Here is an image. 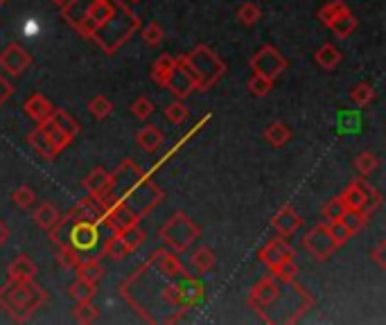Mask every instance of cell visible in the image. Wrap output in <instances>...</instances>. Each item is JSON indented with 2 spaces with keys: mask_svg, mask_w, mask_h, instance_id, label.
Returning a JSON list of instances; mask_svg holds the SVG:
<instances>
[{
  "mask_svg": "<svg viewBox=\"0 0 386 325\" xmlns=\"http://www.w3.org/2000/svg\"><path fill=\"white\" fill-rule=\"evenodd\" d=\"M138 30H141V16L134 14L122 0H115L113 14L95 30L91 41L98 43L104 54H115Z\"/></svg>",
  "mask_w": 386,
  "mask_h": 325,
  "instance_id": "cell-3",
  "label": "cell"
},
{
  "mask_svg": "<svg viewBox=\"0 0 386 325\" xmlns=\"http://www.w3.org/2000/svg\"><path fill=\"white\" fill-rule=\"evenodd\" d=\"M330 30H332V34L339 37V39L350 37L352 32L357 30V18H355V14H352L350 9H346V12H341V14L330 23Z\"/></svg>",
  "mask_w": 386,
  "mask_h": 325,
  "instance_id": "cell-29",
  "label": "cell"
},
{
  "mask_svg": "<svg viewBox=\"0 0 386 325\" xmlns=\"http://www.w3.org/2000/svg\"><path fill=\"white\" fill-rule=\"evenodd\" d=\"M378 167H380V158L371 154V151H361V154L355 156V170L361 177H371Z\"/></svg>",
  "mask_w": 386,
  "mask_h": 325,
  "instance_id": "cell-44",
  "label": "cell"
},
{
  "mask_svg": "<svg viewBox=\"0 0 386 325\" xmlns=\"http://www.w3.org/2000/svg\"><path fill=\"white\" fill-rule=\"evenodd\" d=\"M37 274H39V269H37V265L32 262L27 255L14 257L12 262H9V267H7L9 280H34Z\"/></svg>",
  "mask_w": 386,
  "mask_h": 325,
  "instance_id": "cell-23",
  "label": "cell"
},
{
  "mask_svg": "<svg viewBox=\"0 0 386 325\" xmlns=\"http://www.w3.org/2000/svg\"><path fill=\"white\" fill-rule=\"evenodd\" d=\"M75 274H77V278H84V280H89V283L98 285L100 280L104 278V267H102V262L98 257L79 260L77 267H75Z\"/></svg>",
  "mask_w": 386,
  "mask_h": 325,
  "instance_id": "cell-26",
  "label": "cell"
},
{
  "mask_svg": "<svg viewBox=\"0 0 386 325\" xmlns=\"http://www.w3.org/2000/svg\"><path fill=\"white\" fill-rule=\"evenodd\" d=\"M371 260H373V262L378 265L380 269H386V240H380L378 244L373 246Z\"/></svg>",
  "mask_w": 386,
  "mask_h": 325,
  "instance_id": "cell-55",
  "label": "cell"
},
{
  "mask_svg": "<svg viewBox=\"0 0 386 325\" xmlns=\"http://www.w3.org/2000/svg\"><path fill=\"white\" fill-rule=\"evenodd\" d=\"M30 66H32V54L23 46H18V43H9V46L0 52V68L7 75H12V77L23 75Z\"/></svg>",
  "mask_w": 386,
  "mask_h": 325,
  "instance_id": "cell-10",
  "label": "cell"
},
{
  "mask_svg": "<svg viewBox=\"0 0 386 325\" xmlns=\"http://www.w3.org/2000/svg\"><path fill=\"white\" fill-rule=\"evenodd\" d=\"M285 257H294V248L287 244V237H283V235H278V237H274L271 242H266L260 248V253H257V260L264 262L269 269L281 262V260H285Z\"/></svg>",
  "mask_w": 386,
  "mask_h": 325,
  "instance_id": "cell-16",
  "label": "cell"
},
{
  "mask_svg": "<svg viewBox=\"0 0 386 325\" xmlns=\"http://www.w3.org/2000/svg\"><path fill=\"white\" fill-rule=\"evenodd\" d=\"M186 57H188L192 77L197 82V91L212 89V86L224 77V72H226V63L217 57V52L208 46H203V43L190 54H186Z\"/></svg>",
  "mask_w": 386,
  "mask_h": 325,
  "instance_id": "cell-4",
  "label": "cell"
},
{
  "mask_svg": "<svg viewBox=\"0 0 386 325\" xmlns=\"http://www.w3.org/2000/svg\"><path fill=\"white\" fill-rule=\"evenodd\" d=\"M350 100L357 106H368L375 100V89L368 82H359L355 89L350 91Z\"/></svg>",
  "mask_w": 386,
  "mask_h": 325,
  "instance_id": "cell-46",
  "label": "cell"
},
{
  "mask_svg": "<svg viewBox=\"0 0 386 325\" xmlns=\"http://www.w3.org/2000/svg\"><path fill=\"white\" fill-rule=\"evenodd\" d=\"M48 291L34 280H9L0 287V307H3L12 321L25 323L46 305Z\"/></svg>",
  "mask_w": 386,
  "mask_h": 325,
  "instance_id": "cell-2",
  "label": "cell"
},
{
  "mask_svg": "<svg viewBox=\"0 0 386 325\" xmlns=\"http://www.w3.org/2000/svg\"><path fill=\"white\" fill-rule=\"evenodd\" d=\"M66 215V219L70 224H77V222H93V224H102V205L98 199H93L91 194L89 197H82L77 203Z\"/></svg>",
  "mask_w": 386,
  "mask_h": 325,
  "instance_id": "cell-13",
  "label": "cell"
},
{
  "mask_svg": "<svg viewBox=\"0 0 386 325\" xmlns=\"http://www.w3.org/2000/svg\"><path fill=\"white\" fill-rule=\"evenodd\" d=\"M27 145L37 151V154L43 158V160H55L57 156H59V151L52 147V143H50V138L46 136V132H43L41 127H37L34 132H30V136H27Z\"/></svg>",
  "mask_w": 386,
  "mask_h": 325,
  "instance_id": "cell-22",
  "label": "cell"
},
{
  "mask_svg": "<svg viewBox=\"0 0 386 325\" xmlns=\"http://www.w3.org/2000/svg\"><path fill=\"white\" fill-rule=\"evenodd\" d=\"M12 201H14L16 208H23V210H27L30 205L37 201V194H34V190H32V188H27V186H20V188H16V190L12 192Z\"/></svg>",
  "mask_w": 386,
  "mask_h": 325,
  "instance_id": "cell-51",
  "label": "cell"
},
{
  "mask_svg": "<svg viewBox=\"0 0 386 325\" xmlns=\"http://www.w3.org/2000/svg\"><path fill=\"white\" fill-rule=\"evenodd\" d=\"M238 18H240V23H242V25L251 27V25H255L257 20L262 18V9L257 7L255 3H244V5L238 9Z\"/></svg>",
  "mask_w": 386,
  "mask_h": 325,
  "instance_id": "cell-48",
  "label": "cell"
},
{
  "mask_svg": "<svg viewBox=\"0 0 386 325\" xmlns=\"http://www.w3.org/2000/svg\"><path fill=\"white\" fill-rule=\"evenodd\" d=\"M102 255L120 262V260H124L127 255H131V251H129V246L124 244L120 233H113L111 237H106V242L102 244Z\"/></svg>",
  "mask_w": 386,
  "mask_h": 325,
  "instance_id": "cell-27",
  "label": "cell"
},
{
  "mask_svg": "<svg viewBox=\"0 0 386 325\" xmlns=\"http://www.w3.org/2000/svg\"><path fill=\"white\" fill-rule=\"evenodd\" d=\"M172 68H174V57H169V54H160V57L154 61V66H152V79L158 86H163Z\"/></svg>",
  "mask_w": 386,
  "mask_h": 325,
  "instance_id": "cell-39",
  "label": "cell"
},
{
  "mask_svg": "<svg viewBox=\"0 0 386 325\" xmlns=\"http://www.w3.org/2000/svg\"><path fill=\"white\" fill-rule=\"evenodd\" d=\"M93 3L95 0H66V3L61 5V18L66 20L72 30H77L84 23V18L89 16Z\"/></svg>",
  "mask_w": 386,
  "mask_h": 325,
  "instance_id": "cell-18",
  "label": "cell"
},
{
  "mask_svg": "<svg viewBox=\"0 0 386 325\" xmlns=\"http://www.w3.org/2000/svg\"><path fill=\"white\" fill-rule=\"evenodd\" d=\"M50 120L55 122L63 134H66L70 140L79 134V122L75 120V117L68 113V111H63V108H52V113H50Z\"/></svg>",
  "mask_w": 386,
  "mask_h": 325,
  "instance_id": "cell-30",
  "label": "cell"
},
{
  "mask_svg": "<svg viewBox=\"0 0 386 325\" xmlns=\"http://www.w3.org/2000/svg\"><path fill=\"white\" fill-rule=\"evenodd\" d=\"M72 319L79 325H91L100 319V312L91 300H77V305H75V310H72Z\"/></svg>",
  "mask_w": 386,
  "mask_h": 325,
  "instance_id": "cell-36",
  "label": "cell"
},
{
  "mask_svg": "<svg viewBox=\"0 0 386 325\" xmlns=\"http://www.w3.org/2000/svg\"><path fill=\"white\" fill-rule=\"evenodd\" d=\"M163 140H165L163 132H160V129L154 127V125H145L141 132L136 134L138 147H141L143 151H149V154H152V151H156V149H160Z\"/></svg>",
  "mask_w": 386,
  "mask_h": 325,
  "instance_id": "cell-24",
  "label": "cell"
},
{
  "mask_svg": "<svg viewBox=\"0 0 386 325\" xmlns=\"http://www.w3.org/2000/svg\"><path fill=\"white\" fill-rule=\"evenodd\" d=\"M89 111H91V115L95 117V120H106V117H109L111 111H113V104H111L109 97L95 95L93 100L89 102Z\"/></svg>",
  "mask_w": 386,
  "mask_h": 325,
  "instance_id": "cell-43",
  "label": "cell"
},
{
  "mask_svg": "<svg viewBox=\"0 0 386 325\" xmlns=\"http://www.w3.org/2000/svg\"><path fill=\"white\" fill-rule=\"evenodd\" d=\"M113 7H115V0H95L89 16L84 18V23L77 27L79 37L84 39H91L95 34V30H98L106 18L113 14Z\"/></svg>",
  "mask_w": 386,
  "mask_h": 325,
  "instance_id": "cell-12",
  "label": "cell"
},
{
  "mask_svg": "<svg viewBox=\"0 0 386 325\" xmlns=\"http://www.w3.org/2000/svg\"><path fill=\"white\" fill-rule=\"evenodd\" d=\"M328 231H330V235H332V240H335L339 246H341V244H346V242L350 240V237H352V233H350L341 222H330V224H328Z\"/></svg>",
  "mask_w": 386,
  "mask_h": 325,
  "instance_id": "cell-53",
  "label": "cell"
},
{
  "mask_svg": "<svg viewBox=\"0 0 386 325\" xmlns=\"http://www.w3.org/2000/svg\"><path fill=\"white\" fill-rule=\"evenodd\" d=\"M303 248L312 255L319 262H326V260L337 251L339 244L332 240V235L328 231V224L321 222L316 224L314 229H309L303 237Z\"/></svg>",
  "mask_w": 386,
  "mask_h": 325,
  "instance_id": "cell-8",
  "label": "cell"
},
{
  "mask_svg": "<svg viewBox=\"0 0 386 325\" xmlns=\"http://www.w3.org/2000/svg\"><path fill=\"white\" fill-rule=\"evenodd\" d=\"M199 226L190 219L186 212H174L169 219L158 229V237L169 251L184 253L192 246V242L199 237Z\"/></svg>",
  "mask_w": 386,
  "mask_h": 325,
  "instance_id": "cell-5",
  "label": "cell"
},
{
  "mask_svg": "<svg viewBox=\"0 0 386 325\" xmlns=\"http://www.w3.org/2000/svg\"><path fill=\"white\" fill-rule=\"evenodd\" d=\"M149 265H152L158 274H163L167 278H174V276H186V269L181 265V260L176 257L174 251H169V248H156L152 253V257L147 260Z\"/></svg>",
  "mask_w": 386,
  "mask_h": 325,
  "instance_id": "cell-15",
  "label": "cell"
},
{
  "mask_svg": "<svg viewBox=\"0 0 386 325\" xmlns=\"http://www.w3.org/2000/svg\"><path fill=\"white\" fill-rule=\"evenodd\" d=\"M109 192L141 219L165 199V192L158 188V183L131 158H124L113 172H109Z\"/></svg>",
  "mask_w": 386,
  "mask_h": 325,
  "instance_id": "cell-1",
  "label": "cell"
},
{
  "mask_svg": "<svg viewBox=\"0 0 386 325\" xmlns=\"http://www.w3.org/2000/svg\"><path fill=\"white\" fill-rule=\"evenodd\" d=\"M368 219H371V217L364 212V210H359V208H346V212H343V217H341L339 222L346 226V229L352 235H357L364 229V226L368 224Z\"/></svg>",
  "mask_w": 386,
  "mask_h": 325,
  "instance_id": "cell-33",
  "label": "cell"
},
{
  "mask_svg": "<svg viewBox=\"0 0 386 325\" xmlns=\"http://www.w3.org/2000/svg\"><path fill=\"white\" fill-rule=\"evenodd\" d=\"M68 291L75 300H93V296L98 294V285L89 283V280H84V278H75V283L70 285Z\"/></svg>",
  "mask_w": 386,
  "mask_h": 325,
  "instance_id": "cell-38",
  "label": "cell"
},
{
  "mask_svg": "<svg viewBox=\"0 0 386 325\" xmlns=\"http://www.w3.org/2000/svg\"><path fill=\"white\" fill-rule=\"evenodd\" d=\"M120 237L124 240V244L129 246V251H138L145 242H147V235H145V231L141 229V226H131V229H124L122 233H120Z\"/></svg>",
  "mask_w": 386,
  "mask_h": 325,
  "instance_id": "cell-45",
  "label": "cell"
},
{
  "mask_svg": "<svg viewBox=\"0 0 386 325\" xmlns=\"http://www.w3.org/2000/svg\"><path fill=\"white\" fill-rule=\"evenodd\" d=\"M100 242V229L93 222H77L70 229V244L77 251H91Z\"/></svg>",
  "mask_w": 386,
  "mask_h": 325,
  "instance_id": "cell-14",
  "label": "cell"
},
{
  "mask_svg": "<svg viewBox=\"0 0 386 325\" xmlns=\"http://www.w3.org/2000/svg\"><path fill=\"white\" fill-rule=\"evenodd\" d=\"M289 138H292V129L283 122H274L264 129V140L269 143L271 147H283L289 143Z\"/></svg>",
  "mask_w": 386,
  "mask_h": 325,
  "instance_id": "cell-32",
  "label": "cell"
},
{
  "mask_svg": "<svg viewBox=\"0 0 386 325\" xmlns=\"http://www.w3.org/2000/svg\"><path fill=\"white\" fill-rule=\"evenodd\" d=\"M9 235H12V231H9V226H7L3 219H0V246H3V244L9 240Z\"/></svg>",
  "mask_w": 386,
  "mask_h": 325,
  "instance_id": "cell-57",
  "label": "cell"
},
{
  "mask_svg": "<svg viewBox=\"0 0 386 325\" xmlns=\"http://www.w3.org/2000/svg\"><path fill=\"white\" fill-rule=\"evenodd\" d=\"M380 205H382V192L380 190H373L366 199H364V203H361V208L359 210H364L368 217L375 212V210H380Z\"/></svg>",
  "mask_w": 386,
  "mask_h": 325,
  "instance_id": "cell-54",
  "label": "cell"
},
{
  "mask_svg": "<svg viewBox=\"0 0 386 325\" xmlns=\"http://www.w3.org/2000/svg\"><path fill=\"white\" fill-rule=\"evenodd\" d=\"M52 106L48 97H43L41 93H32L27 100L23 102V111L27 113V117H32L37 125H41L43 120H48L52 113Z\"/></svg>",
  "mask_w": 386,
  "mask_h": 325,
  "instance_id": "cell-19",
  "label": "cell"
},
{
  "mask_svg": "<svg viewBox=\"0 0 386 325\" xmlns=\"http://www.w3.org/2000/svg\"><path fill=\"white\" fill-rule=\"evenodd\" d=\"M271 226L276 229L278 235L292 237V235L300 229V226H303V217H300V215L292 208V205H283V208L274 215Z\"/></svg>",
  "mask_w": 386,
  "mask_h": 325,
  "instance_id": "cell-17",
  "label": "cell"
},
{
  "mask_svg": "<svg viewBox=\"0 0 386 325\" xmlns=\"http://www.w3.org/2000/svg\"><path fill=\"white\" fill-rule=\"evenodd\" d=\"M339 197L343 199V203H346V208H361L364 203V190L359 188V181H350L346 190H343Z\"/></svg>",
  "mask_w": 386,
  "mask_h": 325,
  "instance_id": "cell-41",
  "label": "cell"
},
{
  "mask_svg": "<svg viewBox=\"0 0 386 325\" xmlns=\"http://www.w3.org/2000/svg\"><path fill=\"white\" fill-rule=\"evenodd\" d=\"M163 89H167L172 95L176 97V100H186L188 95H192L197 91V82L190 72L186 54H179V57H174V68L169 70Z\"/></svg>",
  "mask_w": 386,
  "mask_h": 325,
  "instance_id": "cell-6",
  "label": "cell"
},
{
  "mask_svg": "<svg viewBox=\"0 0 386 325\" xmlns=\"http://www.w3.org/2000/svg\"><path fill=\"white\" fill-rule=\"evenodd\" d=\"M5 3H7V0H0V7H3V5H5Z\"/></svg>",
  "mask_w": 386,
  "mask_h": 325,
  "instance_id": "cell-59",
  "label": "cell"
},
{
  "mask_svg": "<svg viewBox=\"0 0 386 325\" xmlns=\"http://www.w3.org/2000/svg\"><path fill=\"white\" fill-rule=\"evenodd\" d=\"M55 260H57V265H59L61 269L70 271V269L77 267V262H79V251H77V248H75L70 242H68V244L57 242V253H55Z\"/></svg>",
  "mask_w": 386,
  "mask_h": 325,
  "instance_id": "cell-34",
  "label": "cell"
},
{
  "mask_svg": "<svg viewBox=\"0 0 386 325\" xmlns=\"http://www.w3.org/2000/svg\"><path fill=\"white\" fill-rule=\"evenodd\" d=\"M50 3H52V5H57V7H61L63 3H66V0H50Z\"/></svg>",
  "mask_w": 386,
  "mask_h": 325,
  "instance_id": "cell-58",
  "label": "cell"
},
{
  "mask_svg": "<svg viewBox=\"0 0 386 325\" xmlns=\"http://www.w3.org/2000/svg\"><path fill=\"white\" fill-rule=\"evenodd\" d=\"M314 59H316V63L321 68H326V70H335L339 63H341V50L337 48V46H332V43H323L319 50H316V54H314Z\"/></svg>",
  "mask_w": 386,
  "mask_h": 325,
  "instance_id": "cell-28",
  "label": "cell"
},
{
  "mask_svg": "<svg viewBox=\"0 0 386 325\" xmlns=\"http://www.w3.org/2000/svg\"><path fill=\"white\" fill-rule=\"evenodd\" d=\"M165 117H167V122L172 125H181V122H186L188 120V106L176 100V102H172L165 106Z\"/></svg>",
  "mask_w": 386,
  "mask_h": 325,
  "instance_id": "cell-49",
  "label": "cell"
},
{
  "mask_svg": "<svg viewBox=\"0 0 386 325\" xmlns=\"http://www.w3.org/2000/svg\"><path fill=\"white\" fill-rule=\"evenodd\" d=\"M283 294V285H278V280L274 276L269 278H262L260 283H255L249 291V307L260 317V314L264 312V307H271L278 302V298H281Z\"/></svg>",
  "mask_w": 386,
  "mask_h": 325,
  "instance_id": "cell-9",
  "label": "cell"
},
{
  "mask_svg": "<svg viewBox=\"0 0 386 325\" xmlns=\"http://www.w3.org/2000/svg\"><path fill=\"white\" fill-rule=\"evenodd\" d=\"M190 260H192V267H195L199 274H208V271L214 267V260L217 257H214V251L210 246H199L197 251L192 253Z\"/></svg>",
  "mask_w": 386,
  "mask_h": 325,
  "instance_id": "cell-37",
  "label": "cell"
},
{
  "mask_svg": "<svg viewBox=\"0 0 386 325\" xmlns=\"http://www.w3.org/2000/svg\"><path fill=\"white\" fill-rule=\"evenodd\" d=\"M129 3H141V0H129Z\"/></svg>",
  "mask_w": 386,
  "mask_h": 325,
  "instance_id": "cell-60",
  "label": "cell"
},
{
  "mask_svg": "<svg viewBox=\"0 0 386 325\" xmlns=\"http://www.w3.org/2000/svg\"><path fill=\"white\" fill-rule=\"evenodd\" d=\"M271 86H274V79L269 77H262V75H251V79L249 84H246V89H249L251 95L255 97H264V95H269L271 93Z\"/></svg>",
  "mask_w": 386,
  "mask_h": 325,
  "instance_id": "cell-47",
  "label": "cell"
},
{
  "mask_svg": "<svg viewBox=\"0 0 386 325\" xmlns=\"http://www.w3.org/2000/svg\"><path fill=\"white\" fill-rule=\"evenodd\" d=\"M271 276L278 280V283H294L298 276V265L294 257H285L278 265L271 267Z\"/></svg>",
  "mask_w": 386,
  "mask_h": 325,
  "instance_id": "cell-31",
  "label": "cell"
},
{
  "mask_svg": "<svg viewBox=\"0 0 386 325\" xmlns=\"http://www.w3.org/2000/svg\"><path fill=\"white\" fill-rule=\"evenodd\" d=\"M109 183H111L109 172H106L104 167H95L91 174L82 181V186L93 199H100L104 192H109Z\"/></svg>",
  "mask_w": 386,
  "mask_h": 325,
  "instance_id": "cell-20",
  "label": "cell"
},
{
  "mask_svg": "<svg viewBox=\"0 0 386 325\" xmlns=\"http://www.w3.org/2000/svg\"><path fill=\"white\" fill-rule=\"evenodd\" d=\"M179 287H181V305H186V307H195L197 302H201L203 300V283L201 280H197V278H192V276H184V283H179Z\"/></svg>",
  "mask_w": 386,
  "mask_h": 325,
  "instance_id": "cell-21",
  "label": "cell"
},
{
  "mask_svg": "<svg viewBox=\"0 0 386 325\" xmlns=\"http://www.w3.org/2000/svg\"><path fill=\"white\" fill-rule=\"evenodd\" d=\"M12 93H14V84L9 82L5 75H0V106H3L9 97H12Z\"/></svg>",
  "mask_w": 386,
  "mask_h": 325,
  "instance_id": "cell-56",
  "label": "cell"
},
{
  "mask_svg": "<svg viewBox=\"0 0 386 325\" xmlns=\"http://www.w3.org/2000/svg\"><path fill=\"white\" fill-rule=\"evenodd\" d=\"M129 111H131V115L138 117V120H147V117L154 113V102L147 100V97H138V100L129 104Z\"/></svg>",
  "mask_w": 386,
  "mask_h": 325,
  "instance_id": "cell-50",
  "label": "cell"
},
{
  "mask_svg": "<svg viewBox=\"0 0 386 325\" xmlns=\"http://www.w3.org/2000/svg\"><path fill=\"white\" fill-rule=\"evenodd\" d=\"M249 66L255 75H262V77H269V79H276L281 77V75L287 70V59L283 57L281 50H276L274 46H262L257 50Z\"/></svg>",
  "mask_w": 386,
  "mask_h": 325,
  "instance_id": "cell-7",
  "label": "cell"
},
{
  "mask_svg": "<svg viewBox=\"0 0 386 325\" xmlns=\"http://www.w3.org/2000/svg\"><path fill=\"white\" fill-rule=\"evenodd\" d=\"M41 129H43V132H46V136L50 138V143H52V147H55L57 151H63V149H66L70 143H72V140L66 136V134H63L61 132V129L55 125V122H52L50 120V117H48V120H43L41 125H39Z\"/></svg>",
  "mask_w": 386,
  "mask_h": 325,
  "instance_id": "cell-35",
  "label": "cell"
},
{
  "mask_svg": "<svg viewBox=\"0 0 386 325\" xmlns=\"http://www.w3.org/2000/svg\"><path fill=\"white\" fill-rule=\"evenodd\" d=\"M143 41L147 43V46H152V48H156L160 41L165 39V32H163V27H160L158 23H149L147 27H143Z\"/></svg>",
  "mask_w": 386,
  "mask_h": 325,
  "instance_id": "cell-52",
  "label": "cell"
},
{
  "mask_svg": "<svg viewBox=\"0 0 386 325\" xmlns=\"http://www.w3.org/2000/svg\"><path fill=\"white\" fill-rule=\"evenodd\" d=\"M141 222V217H138L134 210H129L124 203H111L104 208V215H102V224L106 229H111L113 233H122L124 229H131Z\"/></svg>",
  "mask_w": 386,
  "mask_h": 325,
  "instance_id": "cell-11",
  "label": "cell"
},
{
  "mask_svg": "<svg viewBox=\"0 0 386 325\" xmlns=\"http://www.w3.org/2000/svg\"><path fill=\"white\" fill-rule=\"evenodd\" d=\"M343 212H346V203H343L341 197H332L330 201L323 203V208H321V217H323V222L330 224V222H339Z\"/></svg>",
  "mask_w": 386,
  "mask_h": 325,
  "instance_id": "cell-40",
  "label": "cell"
},
{
  "mask_svg": "<svg viewBox=\"0 0 386 325\" xmlns=\"http://www.w3.org/2000/svg\"><path fill=\"white\" fill-rule=\"evenodd\" d=\"M61 217V212L57 210V205L55 203H39L34 212H32V219H34V224L39 226L41 231H50L52 226L57 224V219Z\"/></svg>",
  "mask_w": 386,
  "mask_h": 325,
  "instance_id": "cell-25",
  "label": "cell"
},
{
  "mask_svg": "<svg viewBox=\"0 0 386 325\" xmlns=\"http://www.w3.org/2000/svg\"><path fill=\"white\" fill-rule=\"evenodd\" d=\"M346 3L343 0H332V3H326L323 7L319 9V20H321V25H326L330 27V23L335 20L341 12H346Z\"/></svg>",
  "mask_w": 386,
  "mask_h": 325,
  "instance_id": "cell-42",
  "label": "cell"
}]
</instances>
